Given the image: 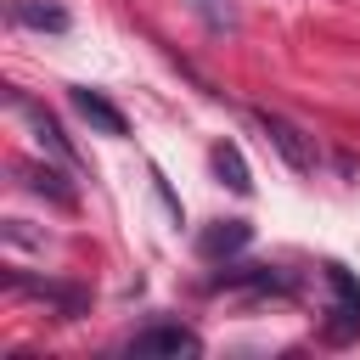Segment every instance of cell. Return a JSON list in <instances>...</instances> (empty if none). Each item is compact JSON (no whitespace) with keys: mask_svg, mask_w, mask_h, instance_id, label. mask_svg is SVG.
<instances>
[{"mask_svg":"<svg viewBox=\"0 0 360 360\" xmlns=\"http://www.w3.org/2000/svg\"><path fill=\"white\" fill-rule=\"evenodd\" d=\"M253 124H259V135L281 152V163L287 169H298V174H309L315 169V141L287 118V112H270V107H253Z\"/></svg>","mask_w":360,"mask_h":360,"instance_id":"1","label":"cell"},{"mask_svg":"<svg viewBox=\"0 0 360 360\" xmlns=\"http://www.w3.org/2000/svg\"><path fill=\"white\" fill-rule=\"evenodd\" d=\"M197 349H202V338H197L191 326H180V321L141 326V332L124 343V354H129V360H180V354H197Z\"/></svg>","mask_w":360,"mask_h":360,"instance_id":"2","label":"cell"},{"mask_svg":"<svg viewBox=\"0 0 360 360\" xmlns=\"http://www.w3.org/2000/svg\"><path fill=\"white\" fill-rule=\"evenodd\" d=\"M6 101H11V112H17V118H22L28 129H34V141H39V146H45V152H51L56 163H68V169H79V152H73V146L62 141V129H56V118H51V112H45L39 101H28L22 90H6Z\"/></svg>","mask_w":360,"mask_h":360,"instance_id":"3","label":"cell"},{"mask_svg":"<svg viewBox=\"0 0 360 360\" xmlns=\"http://www.w3.org/2000/svg\"><path fill=\"white\" fill-rule=\"evenodd\" d=\"M68 101H73V112H79L96 135H124V129H129V124H124V112H118L101 90H90V84H73V90H68Z\"/></svg>","mask_w":360,"mask_h":360,"instance_id":"4","label":"cell"},{"mask_svg":"<svg viewBox=\"0 0 360 360\" xmlns=\"http://www.w3.org/2000/svg\"><path fill=\"white\" fill-rule=\"evenodd\" d=\"M208 287H214V292H292V281H287L281 270H270V264H248V270H225V276H214Z\"/></svg>","mask_w":360,"mask_h":360,"instance_id":"5","label":"cell"},{"mask_svg":"<svg viewBox=\"0 0 360 360\" xmlns=\"http://www.w3.org/2000/svg\"><path fill=\"white\" fill-rule=\"evenodd\" d=\"M326 281H332V292H338V321H332V338H349V332H360V281L343 270V264H326Z\"/></svg>","mask_w":360,"mask_h":360,"instance_id":"6","label":"cell"},{"mask_svg":"<svg viewBox=\"0 0 360 360\" xmlns=\"http://www.w3.org/2000/svg\"><path fill=\"white\" fill-rule=\"evenodd\" d=\"M253 242V225L248 219H214L202 236H197V253L202 259H231V253H242Z\"/></svg>","mask_w":360,"mask_h":360,"instance_id":"7","label":"cell"},{"mask_svg":"<svg viewBox=\"0 0 360 360\" xmlns=\"http://www.w3.org/2000/svg\"><path fill=\"white\" fill-rule=\"evenodd\" d=\"M62 169H68V163H62ZM62 169H56V163H22L17 174L28 180V191H39V197H51L56 208H73V202H79V191L68 186V174H62Z\"/></svg>","mask_w":360,"mask_h":360,"instance_id":"8","label":"cell"},{"mask_svg":"<svg viewBox=\"0 0 360 360\" xmlns=\"http://www.w3.org/2000/svg\"><path fill=\"white\" fill-rule=\"evenodd\" d=\"M6 17L17 28H39V34H68V11L62 6H45V0H6Z\"/></svg>","mask_w":360,"mask_h":360,"instance_id":"9","label":"cell"},{"mask_svg":"<svg viewBox=\"0 0 360 360\" xmlns=\"http://www.w3.org/2000/svg\"><path fill=\"white\" fill-rule=\"evenodd\" d=\"M208 158H214V174H219V180H225V186H231L236 197H248V191H253V174H248V158H242V152H236L231 141H219V146H214Z\"/></svg>","mask_w":360,"mask_h":360,"instance_id":"10","label":"cell"},{"mask_svg":"<svg viewBox=\"0 0 360 360\" xmlns=\"http://www.w3.org/2000/svg\"><path fill=\"white\" fill-rule=\"evenodd\" d=\"M17 292H39V298H51V304H62L68 315H79L84 309V292L79 287H62V281H22V276H6Z\"/></svg>","mask_w":360,"mask_h":360,"instance_id":"11","label":"cell"},{"mask_svg":"<svg viewBox=\"0 0 360 360\" xmlns=\"http://www.w3.org/2000/svg\"><path fill=\"white\" fill-rule=\"evenodd\" d=\"M191 11H197L214 34H231V28H236V0H191Z\"/></svg>","mask_w":360,"mask_h":360,"instance_id":"12","label":"cell"}]
</instances>
